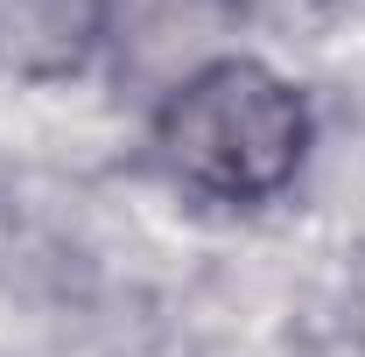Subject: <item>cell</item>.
Segmentation results:
<instances>
[{"label":"cell","instance_id":"cell-2","mask_svg":"<svg viewBox=\"0 0 365 357\" xmlns=\"http://www.w3.org/2000/svg\"><path fill=\"white\" fill-rule=\"evenodd\" d=\"M113 0H0V70L21 85H63L98 63Z\"/></svg>","mask_w":365,"mask_h":357},{"label":"cell","instance_id":"cell-1","mask_svg":"<svg viewBox=\"0 0 365 357\" xmlns=\"http://www.w3.org/2000/svg\"><path fill=\"white\" fill-rule=\"evenodd\" d=\"M155 169L182 196L218 203V211H260L281 203L309 147H317V112L288 70L267 56H204L162 91L148 119Z\"/></svg>","mask_w":365,"mask_h":357}]
</instances>
